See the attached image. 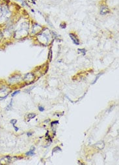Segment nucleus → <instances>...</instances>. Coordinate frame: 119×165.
<instances>
[{
  "mask_svg": "<svg viewBox=\"0 0 119 165\" xmlns=\"http://www.w3.org/2000/svg\"><path fill=\"white\" fill-rule=\"evenodd\" d=\"M69 36H70V37L71 38V39L73 41V43H74V44H77V45H79V41L78 40V39L76 37V36L74 35V34H69Z\"/></svg>",
  "mask_w": 119,
  "mask_h": 165,
  "instance_id": "nucleus-1",
  "label": "nucleus"
},
{
  "mask_svg": "<svg viewBox=\"0 0 119 165\" xmlns=\"http://www.w3.org/2000/svg\"><path fill=\"white\" fill-rule=\"evenodd\" d=\"M104 146H105V144H104V142H103V141H100V142H97L96 144H94V147L98 149H103Z\"/></svg>",
  "mask_w": 119,
  "mask_h": 165,
  "instance_id": "nucleus-2",
  "label": "nucleus"
},
{
  "mask_svg": "<svg viewBox=\"0 0 119 165\" xmlns=\"http://www.w3.org/2000/svg\"><path fill=\"white\" fill-rule=\"evenodd\" d=\"M109 13V9L105 7V6H102L101 7V11H100V14L102 15H105L106 14H108Z\"/></svg>",
  "mask_w": 119,
  "mask_h": 165,
  "instance_id": "nucleus-3",
  "label": "nucleus"
},
{
  "mask_svg": "<svg viewBox=\"0 0 119 165\" xmlns=\"http://www.w3.org/2000/svg\"><path fill=\"white\" fill-rule=\"evenodd\" d=\"M35 149V147H32V148H31V149H30L28 152L26 153V155L27 156H33V155H35V153H34Z\"/></svg>",
  "mask_w": 119,
  "mask_h": 165,
  "instance_id": "nucleus-4",
  "label": "nucleus"
},
{
  "mask_svg": "<svg viewBox=\"0 0 119 165\" xmlns=\"http://www.w3.org/2000/svg\"><path fill=\"white\" fill-rule=\"evenodd\" d=\"M19 78H20V76H15L11 78V79H9V82H11V83H14L15 82V80H16V82H18V81H19Z\"/></svg>",
  "mask_w": 119,
  "mask_h": 165,
  "instance_id": "nucleus-5",
  "label": "nucleus"
},
{
  "mask_svg": "<svg viewBox=\"0 0 119 165\" xmlns=\"http://www.w3.org/2000/svg\"><path fill=\"white\" fill-rule=\"evenodd\" d=\"M36 114H29L27 116V121H30V119H31L33 118H34L35 117H36Z\"/></svg>",
  "mask_w": 119,
  "mask_h": 165,
  "instance_id": "nucleus-6",
  "label": "nucleus"
},
{
  "mask_svg": "<svg viewBox=\"0 0 119 165\" xmlns=\"http://www.w3.org/2000/svg\"><path fill=\"white\" fill-rule=\"evenodd\" d=\"M102 74H103L102 73H100L99 74H98V75H97V76L96 77V79H94V81H93V82L92 84H95V83H96V82H97V80H98V79H99V78H100V76H101V75H102Z\"/></svg>",
  "mask_w": 119,
  "mask_h": 165,
  "instance_id": "nucleus-7",
  "label": "nucleus"
},
{
  "mask_svg": "<svg viewBox=\"0 0 119 165\" xmlns=\"http://www.w3.org/2000/svg\"><path fill=\"white\" fill-rule=\"evenodd\" d=\"M62 149H61L59 146H57L53 149V152H59V151H61Z\"/></svg>",
  "mask_w": 119,
  "mask_h": 165,
  "instance_id": "nucleus-8",
  "label": "nucleus"
},
{
  "mask_svg": "<svg viewBox=\"0 0 119 165\" xmlns=\"http://www.w3.org/2000/svg\"><path fill=\"white\" fill-rule=\"evenodd\" d=\"M78 52H81V53H83V54L85 56V53H86V50L85 49H78ZM80 52V53H81Z\"/></svg>",
  "mask_w": 119,
  "mask_h": 165,
  "instance_id": "nucleus-9",
  "label": "nucleus"
},
{
  "mask_svg": "<svg viewBox=\"0 0 119 165\" xmlns=\"http://www.w3.org/2000/svg\"><path fill=\"white\" fill-rule=\"evenodd\" d=\"M10 122H11V124L12 125H15L17 123V120L16 119H12V120H11Z\"/></svg>",
  "mask_w": 119,
  "mask_h": 165,
  "instance_id": "nucleus-10",
  "label": "nucleus"
},
{
  "mask_svg": "<svg viewBox=\"0 0 119 165\" xmlns=\"http://www.w3.org/2000/svg\"><path fill=\"white\" fill-rule=\"evenodd\" d=\"M51 58H52V52H51V49H50V53H49V59L51 61Z\"/></svg>",
  "mask_w": 119,
  "mask_h": 165,
  "instance_id": "nucleus-11",
  "label": "nucleus"
},
{
  "mask_svg": "<svg viewBox=\"0 0 119 165\" xmlns=\"http://www.w3.org/2000/svg\"><path fill=\"white\" fill-rule=\"evenodd\" d=\"M12 103H13V100H11L10 104H9V106H7V109H7V110H9V109H10L12 107Z\"/></svg>",
  "mask_w": 119,
  "mask_h": 165,
  "instance_id": "nucleus-12",
  "label": "nucleus"
},
{
  "mask_svg": "<svg viewBox=\"0 0 119 165\" xmlns=\"http://www.w3.org/2000/svg\"><path fill=\"white\" fill-rule=\"evenodd\" d=\"M20 93V91H15V92H14V93H13V94L11 95V96L12 97H14V96H15V95H16L17 94H18Z\"/></svg>",
  "mask_w": 119,
  "mask_h": 165,
  "instance_id": "nucleus-13",
  "label": "nucleus"
},
{
  "mask_svg": "<svg viewBox=\"0 0 119 165\" xmlns=\"http://www.w3.org/2000/svg\"><path fill=\"white\" fill-rule=\"evenodd\" d=\"M38 110L41 111V112H43V111L44 110V108L43 106H38Z\"/></svg>",
  "mask_w": 119,
  "mask_h": 165,
  "instance_id": "nucleus-14",
  "label": "nucleus"
},
{
  "mask_svg": "<svg viewBox=\"0 0 119 165\" xmlns=\"http://www.w3.org/2000/svg\"><path fill=\"white\" fill-rule=\"evenodd\" d=\"M2 11H3V6L0 5V16H1V15Z\"/></svg>",
  "mask_w": 119,
  "mask_h": 165,
  "instance_id": "nucleus-15",
  "label": "nucleus"
},
{
  "mask_svg": "<svg viewBox=\"0 0 119 165\" xmlns=\"http://www.w3.org/2000/svg\"><path fill=\"white\" fill-rule=\"evenodd\" d=\"M59 124V121H53V122H51V125L52 126L53 124Z\"/></svg>",
  "mask_w": 119,
  "mask_h": 165,
  "instance_id": "nucleus-16",
  "label": "nucleus"
},
{
  "mask_svg": "<svg viewBox=\"0 0 119 165\" xmlns=\"http://www.w3.org/2000/svg\"><path fill=\"white\" fill-rule=\"evenodd\" d=\"M13 127L14 128V129H15V131H18V130H19V128L16 127V126H15V125H13Z\"/></svg>",
  "mask_w": 119,
  "mask_h": 165,
  "instance_id": "nucleus-17",
  "label": "nucleus"
},
{
  "mask_svg": "<svg viewBox=\"0 0 119 165\" xmlns=\"http://www.w3.org/2000/svg\"><path fill=\"white\" fill-rule=\"evenodd\" d=\"M27 136H31V135L33 134V133H27Z\"/></svg>",
  "mask_w": 119,
  "mask_h": 165,
  "instance_id": "nucleus-18",
  "label": "nucleus"
},
{
  "mask_svg": "<svg viewBox=\"0 0 119 165\" xmlns=\"http://www.w3.org/2000/svg\"><path fill=\"white\" fill-rule=\"evenodd\" d=\"M3 37V34H2V33L0 31V39H1Z\"/></svg>",
  "mask_w": 119,
  "mask_h": 165,
  "instance_id": "nucleus-19",
  "label": "nucleus"
}]
</instances>
